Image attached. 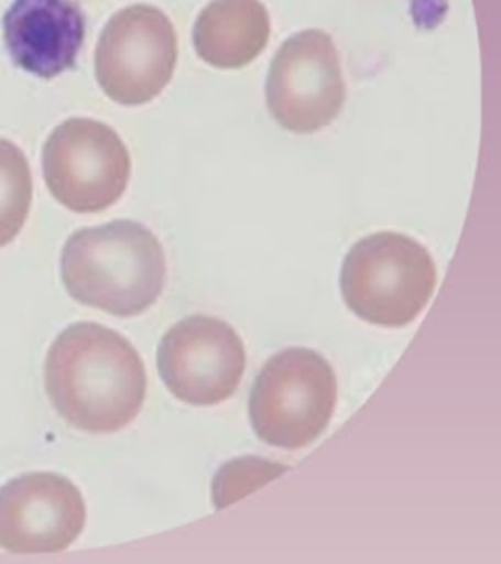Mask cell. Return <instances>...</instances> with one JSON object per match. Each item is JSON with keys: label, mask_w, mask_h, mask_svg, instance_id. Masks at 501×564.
<instances>
[{"label": "cell", "mask_w": 501, "mask_h": 564, "mask_svg": "<svg viewBox=\"0 0 501 564\" xmlns=\"http://www.w3.org/2000/svg\"><path fill=\"white\" fill-rule=\"evenodd\" d=\"M45 390L73 427L112 433L140 414L148 377L140 352L126 337L80 322L53 341L45 361Z\"/></svg>", "instance_id": "cell-1"}, {"label": "cell", "mask_w": 501, "mask_h": 564, "mask_svg": "<svg viewBox=\"0 0 501 564\" xmlns=\"http://www.w3.org/2000/svg\"><path fill=\"white\" fill-rule=\"evenodd\" d=\"M70 299L115 316L151 308L165 289L167 259L157 236L138 221L120 220L75 231L62 253Z\"/></svg>", "instance_id": "cell-2"}, {"label": "cell", "mask_w": 501, "mask_h": 564, "mask_svg": "<svg viewBox=\"0 0 501 564\" xmlns=\"http://www.w3.org/2000/svg\"><path fill=\"white\" fill-rule=\"evenodd\" d=\"M437 284L432 253L402 234H374L352 247L341 292L352 314L377 326L404 327L422 314Z\"/></svg>", "instance_id": "cell-3"}, {"label": "cell", "mask_w": 501, "mask_h": 564, "mask_svg": "<svg viewBox=\"0 0 501 564\" xmlns=\"http://www.w3.org/2000/svg\"><path fill=\"white\" fill-rule=\"evenodd\" d=\"M337 379L331 365L312 349L292 347L264 365L249 398L259 440L299 449L317 440L334 417Z\"/></svg>", "instance_id": "cell-4"}, {"label": "cell", "mask_w": 501, "mask_h": 564, "mask_svg": "<svg viewBox=\"0 0 501 564\" xmlns=\"http://www.w3.org/2000/svg\"><path fill=\"white\" fill-rule=\"evenodd\" d=\"M42 165L55 200L79 214L106 210L118 203L132 173L122 138L92 118L59 123L45 141Z\"/></svg>", "instance_id": "cell-5"}, {"label": "cell", "mask_w": 501, "mask_h": 564, "mask_svg": "<svg viewBox=\"0 0 501 564\" xmlns=\"http://www.w3.org/2000/svg\"><path fill=\"white\" fill-rule=\"evenodd\" d=\"M176 57L178 40L167 14L133 4L116 12L98 40V85L118 105H148L173 79Z\"/></svg>", "instance_id": "cell-6"}, {"label": "cell", "mask_w": 501, "mask_h": 564, "mask_svg": "<svg viewBox=\"0 0 501 564\" xmlns=\"http://www.w3.org/2000/svg\"><path fill=\"white\" fill-rule=\"evenodd\" d=\"M344 102V73L334 40L322 30L288 37L266 79V105L274 120L294 133L319 132L339 116Z\"/></svg>", "instance_id": "cell-7"}, {"label": "cell", "mask_w": 501, "mask_h": 564, "mask_svg": "<svg viewBox=\"0 0 501 564\" xmlns=\"http://www.w3.org/2000/svg\"><path fill=\"white\" fill-rule=\"evenodd\" d=\"M159 372L178 400L216 405L236 394L246 372V345L224 319L190 316L159 345Z\"/></svg>", "instance_id": "cell-8"}, {"label": "cell", "mask_w": 501, "mask_h": 564, "mask_svg": "<svg viewBox=\"0 0 501 564\" xmlns=\"http://www.w3.org/2000/svg\"><path fill=\"white\" fill-rule=\"evenodd\" d=\"M85 521V500L65 476L32 473L0 488V546L10 553H59Z\"/></svg>", "instance_id": "cell-9"}, {"label": "cell", "mask_w": 501, "mask_h": 564, "mask_svg": "<svg viewBox=\"0 0 501 564\" xmlns=\"http://www.w3.org/2000/svg\"><path fill=\"white\" fill-rule=\"evenodd\" d=\"M2 28L12 62L40 79H53L75 67L87 22L75 0H14Z\"/></svg>", "instance_id": "cell-10"}, {"label": "cell", "mask_w": 501, "mask_h": 564, "mask_svg": "<svg viewBox=\"0 0 501 564\" xmlns=\"http://www.w3.org/2000/svg\"><path fill=\"white\" fill-rule=\"evenodd\" d=\"M271 37V18L259 0H211L194 24V50L218 69L257 59Z\"/></svg>", "instance_id": "cell-11"}, {"label": "cell", "mask_w": 501, "mask_h": 564, "mask_svg": "<svg viewBox=\"0 0 501 564\" xmlns=\"http://www.w3.org/2000/svg\"><path fill=\"white\" fill-rule=\"evenodd\" d=\"M32 171L24 151L0 138V247L24 228L32 206Z\"/></svg>", "instance_id": "cell-12"}, {"label": "cell", "mask_w": 501, "mask_h": 564, "mask_svg": "<svg viewBox=\"0 0 501 564\" xmlns=\"http://www.w3.org/2000/svg\"><path fill=\"white\" fill-rule=\"evenodd\" d=\"M286 470H288L286 465H279L263 458L246 457L231 460L218 470V475L214 476L211 496H214L216 510L236 502L246 494L253 492L264 482H271L273 478Z\"/></svg>", "instance_id": "cell-13"}]
</instances>
